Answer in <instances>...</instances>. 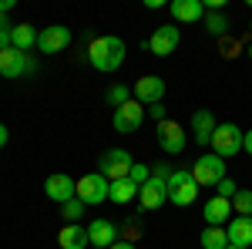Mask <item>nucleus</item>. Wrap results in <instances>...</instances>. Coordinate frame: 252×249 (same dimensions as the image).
Instances as JSON below:
<instances>
[{
    "mask_svg": "<svg viewBox=\"0 0 252 249\" xmlns=\"http://www.w3.org/2000/svg\"><path fill=\"white\" fill-rule=\"evenodd\" d=\"M88 61L91 68L101 71V74H111L125 64V40L115 37V34H104V37H94L91 47H88Z\"/></svg>",
    "mask_w": 252,
    "mask_h": 249,
    "instance_id": "obj_1",
    "label": "nucleus"
},
{
    "mask_svg": "<svg viewBox=\"0 0 252 249\" xmlns=\"http://www.w3.org/2000/svg\"><path fill=\"white\" fill-rule=\"evenodd\" d=\"M131 165H135V158H131V152H125V148H108V152H101V158H97V172L104 175L108 182L128 178Z\"/></svg>",
    "mask_w": 252,
    "mask_h": 249,
    "instance_id": "obj_2",
    "label": "nucleus"
},
{
    "mask_svg": "<svg viewBox=\"0 0 252 249\" xmlns=\"http://www.w3.org/2000/svg\"><path fill=\"white\" fill-rule=\"evenodd\" d=\"M198 199V182L192 178L189 169H175L168 178V202L172 206H192Z\"/></svg>",
    "mask_w": 252,
    "mask_h": 249,
    "instance_id": "obj_3",
    "label": "nucleus"
},
{
    "mask_svg": "<svg viewBox=\"0 0 252 249\" xmlns=\"http://www.w3.org/2000/svg\"><path fill=\"white\" fill-rule=\"evenodd\" d=\"M242 138H246V132L239 128V125H232V121H225V125H219L212 135V152L219 155V158H232V155L242 152Z\"/></svg>",
    "mask_w": 252,
    "mask_h": 249,
    "instance_id": "obj_4",
    "label": "nucleus"
},
{
    "mask_svg": "<svg viewBox=\"0 0 252 249\" xmlns=\"http://www.w3.org/2000/svg\"><path fill=\"white\" fill-rule=\"evenodd\" d=\"M108 192H111V182L101 172H88L84 178H78V199L84 206H101V202H108Z\"/></svg>",
    "mask_w": 252,
    "mask_h": 249,
    "instance_id": "obj_5",
    "label": "nucleus"
},
{
    "mask_svg": "<svg viewBox=\"0 0 252 249\" xmlns=\"http://www.w3.org/2000/svg\"><path fill=\"white\" fill-rule=\"evenodd\" d=\"M34 71H37V61L31 58V54H24V51H14V47L0 51V74H3V77L17 81V77L34 74Z\"/></svg>",
    "mask_w": 252,
    "mask_h": 249,
    "instance_id": "obj_6",
    "label": "nucleus"
},
{
    "mask_svg": "<svg viewBox=\"0 0 252 249\" xmlns=\"http://www.w3.org/2000/svg\"><path fill=\"white\" fill-rule=\"evenodd\" d=\"M189 172H192V178L198 185H219V182L225 178V158H219L215 152H209V155H202Z\"/></svg>",
    "mask_w": 252,
    "mask_h": 249,
    "instance_id": "obj_7",
    "label": "nucleus"
},
{
    "mask_svg": "<svg viewBox=\"0 0 252 249\" xmlns=\"http://www.w3.org/2000/svg\"><path fill=\"white\" fill-rule=\"evenodd\" d=\"M145 105H138L135 98L128 101V105H121V108H115V115H111V125H115L118 135H131L141 128V121H145Z\"/></svg>",
    "mask_w": 252,
    "mask_h": 249,
    "instance_id": "obj_8",
    "label": "nucleus"
},
{
    "mask_svg": "<svg viewBox=\"0 0 252 249\" xmlns=\"http://www.w3.org/2000/svg\"><path fill=\"white\" fill-rule=\"evenodd\" d=\"M44 195L51 199V202H71V199H78V178H71L67 172H54L47 175V182H44Z\"/></svg>",
    "mask_w": 252,
    "mask_h": 249,
    "instance_id": "obj_9",
    "label": "nucleus"
},
{
    "mask_svg": "<svg viewBox=\"0 0 252 249\" xmlns=\"http://www.w3.org/2000/svg\"><path fill=\"white\" fill-rule=\"evenodd\" d=\"M185 145H189V135H185V128L178 125V121H161L158 125V148L165 155H178V152H185Z\"/></svg>",
    "mask_w": 252,
    "mask_h": 249,
    "instance_id": "obj_10",
    "label": "nucleus"
},
{
    "mask_svg": "<svg viewBox=\"0 0 252 249\" xmlns=\"http://www.w3.org/2000/svg\"><path fill=\"white\" fill-rule=\"evenodd\" d=\"M178 44H182V31L175 24H161V27H155V34L148 37V51L155 58H168Z\"/></svg>",
    "mask_w": 252,
    "mask_h": 249,
    "instance_id": "obj_11",
    "label": "nucleus"
},
{
    "mask_svg": "<svg viewBox=\"0 0 252 249\" xmlns=\"http://www.w3.org/2000/svg\"><path fill=\"white\" fill-rule=\"evenodd\" d=\"M67 44H71V31L61 27V24H51V27H44L37 34V51L40 54H61Z\"/></svg>",
    "mask_w": 252,
    "mask_h": 249,
    "instance_id": "obj_12",
    "label": "nucleus"
},
{
    "mask_svg": "<svg viewBox=\"0 0 252 249\" xmlns=\"http://www.w3.org/2000/svg\"><path fill=\"white\" fill-rule=\"evenodd\" d=\"M138 202H141V212L145 209H161V206L168 202V182L152 175V178L138 189Z\"/></svg>",
    "mask_w": 252,
    "mask_h": 249,
    "instance_id": "obj_13",
    "label": "nucleus"
},
{
    "mask_svg": "<svg viewBox=\"0 0 252 249\" xmlns=\"http://www.w3.org/2000/svg\"><path fill=\"white\" fill-rule=\"evenodd\" d=\"M131 95H135L138 105H158V101L165 98V81H161L158 74H145V77L135 81Z\"/></svg>",
    "mask_w": 252,
    "mask_h": 249,
    "instance_id": "obj_14",
    "label": "nucleus"
},
{
    "mask_svg": "<svg viewBox=\"0 0 252 249\" xmlns=\"http://www.w3.org/2000/svg\"><path fill=\"white\" fill-rule=\"evenodd\" d=\"M235 215L232 209V199H222V195H215V199H209L205 206H202V219L209 222V226H229V219Z\"/></svg>",
    "mask_w": 252,
    "mask_h": 249,
    "instance_id": "obj_15",
    "label": "nucleus"
},
{
    "mask_svg": "<svg viewBox=\"0 0 252 249\" xmlns=\"http://www.w3.org/2000/svg\"><path fill=\"white\" fill-rule=\"evenodd\" d=\"M58 246H61V249H91L88 226H81V222H67V226H61Z\"/></svg>",
    "mask_w": 252,
    "mask_h": 249,
    "instance_id": "obj_16",
    "label": "nucleus"
},
{
    "mask_svg": "<svg viewBox=\"0 0 252 249\" xmlns=\"http://www.w3.org/2000/svg\"><path fill=\"white\" fill-rule=\"evenodd\" d=\"M168 10H172V20H178V24H198V20H205V3L202 0H172Z\"/></svg>",
    "mask_w": 252,
    "mask_h": 249,
    "instance_id": "obj_17",
    "label": "nucleus"
},
{
    "mask_svg": "<svg viewBox=\"0 0 252 249\" xmlns=\"http://www.w3.org/2000/svg\"><path fill=\"white\" fill-rule=\"evenodd\" d=\"M88 236H91V246H97V249H108L121 239V232H118V226L111 219H94L88 226Z\"/></svg>",
    "mask_w": 252,
    "mask_h": 249,
    "instance_id": "obj_18",
    "label": "nucleus"
},
{
    "mask_svg": "<svg viewBox=\"0 0 252 249\" xmlns=\"http://www.w3.org/2000/svg\"><path fill=\"white\" fill-rule=\"evenodd\" d=\"M225 236H229V246L252 249V215H232L225 226Z\"/></svg>",
    "mask_w": 252,
    "mask_h": 249,
    "instance_id": "obj_19",
    "label": "nucleus"
},
{
    "mask_svg": "<svg viewBox=\"0 0 252 249\" xmlns=\"http://www.w3.org/2000/svg\"><path fill=\"white\" fill-rule=\"evenodd\" d=\"M215 128H219V121L212 118L209 108H198V111L192 115V138L198 142V145H212Z\"/></svg>",
    "mask_w": 252,
    "mask_h": 249,
    "instance_id": "obj_20",
    "label": "nucleus"
},
{
    "mask_svg": "<svg viewBox=\"0 0 252 249\" xmlns=\"http://www.w3.org/2000/svg\"><path fill=\"white\" fill-rule=\"evenodd\" d=\"M10 47L31 54V51L37 47V31H34L31 24H14V31H10Z\"/></svg>",
    "mask_w": 252,
    "mask_h": 249,
    "instance_id": "obj_21",
    "label": "nucleus"
},
{
    "mask_svg": "<svg viewBox=\"0 0 252 249\" xmlns=\"http://www.w3.org/2000/svg\"><path fill=\"white\" fill-rule=\"evenodd\" d=\"M138 199V185L131 178H118L111 182V192H108V202H115V206H125V202H131Z\"/></svg>",
    "mask_w": 252,
    "mask_h": 249,
    "instance_id": "obj_22",
    "label": "nucleus"
},
{
    "mask_svg": "<svg viewBox=\"0 0 252 249\" xmlns=\"http://www.w3.org/2000/svg\"><path fill=\"white\" fill-rule=\"evenodd\" d=\"M202 24H205V31H209L212 37H229V27H232L222 10H205V20H202Z\"/></svg>",
    "mask_w": 252,
    "mask_h": 249,
    "instance_id": "obj_23",
    "label": "nucleus"
},
{
    "mask_svg": "<svg viewBox=\"0 0 252 249\" xmlns=\"http://www.w3.org/2000/svg\"><path fill=\"white\" fill-rule=\"evenodd\" d=\"M198 243H202V249H229V236L222 226H209V229H202Z\"/></svg>",
    "mask_w": 252,
    "mask_h": 249,
    "instance_id": "obj_24",
    "label": "nucleus"
},
{
    "mask_svg": "<svg viewBox=\"0 0 252 249\" xmlns=\"http://www.w3.org/2000/svg\"><path fill=\"white\" fill-rule=\"evenodd\" d=\"M232 209H235V215H252V192L249 189H239L232 195Z\"/></svg>",
    "mask_w": 252,
    "mask_h": 249,
    "instance_id": "obj_25",
    "label": "nucleus"
},
{
    "mask_svg": "<svg viewBox=\"0 0 252 249\" xmlns=\"http://www.w3.org/2000/svg\"><path fill=\"white\" fill-rule=\"evenodd\" d=\"M131 88H125V84H115V88H108V105L111 108H121V105H128L131 101Z\"/></svg>",
    "mask_w": 252,
    "mask_h": 249,
    "instance_id": "obj_26",
    "label": "nucleus"
},
{
    "mask_svg": "<svg viewBox=\"0 0 252 249\" xmlns=\"http://www.w3.org/2000/svg\"><path fill=\"white\" fill-rule=\"evenodd\" d=\"M84 209H88V206H84L81 199H71V202H64V206H61V215H64L67 222H78L81 215H84Z\"/></svg>",
    "mask_w": 252,
    "mask_h": 249,
    "instance_id": "obj_27",
    "label": "nucleus"
},
{
    "mask_svg": "<svg viewBox=\"0 0 252 249\" xmlns=\"http://www.w3.org/2000/svg\"><path fill=\"white\" fill-rule=\"evenodd\" d=\"M128 178H131L138 189H141V185H145V182L152 178V169H148L145 162H135V165H131V172H128Z\"/></svg>",
    "mask_w": 252,
    "mask_h": 249,
    "instance_id": "obj_28",
    "label": "nucleus"
},
{
    "mask_svg": "<svg viewBox=\"0 0 252 249\" xmlns=\"http://www.w3.org/2000/svg\"><path fill=\"white\" fill-rule=\"evenodd\" d=\"M235 192H239V185H235V182L229 178V175H225V178H222V182L215 185V195H222V199H232Z\"/></svg>",
    "mask_w": 252,
    "mask_h": 249,
    "instance_id": "obj_29",
    "label": "nucleus"
},
{
    "mask_svg": "<svg viewBox=\"0 0 252 249\" xmlns=\"http://www.w3.org/2000/svg\"><path fill=\"white\" fill-rule=\"evenodd\" d=\"M148 115L161 125V121H165V105H161V101H158V105H148Z\"/></svg>",
    "mask_w": 252,
    "mask_h": 249,
    "instance_id": "obj_30",
    "label": "nucleus"
},
{
    "mask_svg": "<svg viewBox=\"0 0 252 249\" xmlns=\"http://www.w3.org/2000/svg\"><path fill=\"white\" fill-rule=\"evenodd\" d=\"M235 51H239V44L229 40V37H222V54H225V58H235Z\"/></svg>",
    "mask_w": 252,
    "mask_h": 249,
    "instance_id": "obj_31",
    "label": "nucleus"
},
{
    "mask_svg": "<svg viewBox=\"0 0 252 249\" xmlns=\"http://www.w3.org/2000/svg\"><path fill=\"white\" fill-rule=\"evenodd\" d=\"M10 31H14V27H3V31H0V51L10 47Z\"/></svg>",
    "mask_w": 252,
    "mask_h": 249,
    "instance_id": "obj_32",
    "label": "nucleus"
},
{
    "mask_svg": "<svg viewBox=\"0 0 252 249\" xmlns=\"http://www.w3.org/2000/svg\"><path fill=\"white\" fill-rule=\"evenodd\" d=\"M108 249H135V243H128V239H118L115 246H108Z\"/></svg>",
    "mask_w": 252,
    "mask_h": 249,
    "instance_id": "obj_33",
    "label": "nucleus"
},
{
    "mask_svg": "<svg viewBox=\"0 0 252 249\" xmlns=\"http://www.w3.org/2000/svg\"><path fill=\"white\" fill-rule=\"evenodd\" d=\"M145 7H148V10H161V7H165V0H145Z\"/></svg>",
    "mask_w": 252,
    "mask_h": 249,
    "instance_id": "obj_34",
    "label": "nucleus"
},
{
    "mask_svg": "<svg viewBox=\"0 0 252 249\" xmlns=\"http://www.w3.org/2000/svg\"><path fill=\"white\" fill-rule=\"evenodd\" d=\"M7 138H10V132H7V125H3V121H0V148H3V145H7Z\"/></svg>",
    "mask_w": 252,
    "mask_h": 249,
    "instance_id": "obj_35",
    "label": "nucleus"
},
{
    "mask_svg": "<svg viewBox=\"0 0 252 249\" xmlns=\"http://www.w3.org/2000/svg\"><path fill=\"white\" fill-rule=\"evenodd\" d=\"M242 148H246V152L252 155V128H249V132H246V138H242Z\"/></svg>",
    "mask_w": 252,
    "mask_h": 249,
    "instance_id": "obj_36",
    "label": "nucleus"
},
{
    "mask_svg": "<svg viewBox=\"0 0 252 249\" xmlns=\"http://www.w3.org/2000/svg\"><path fill=\"white\" fill-rule=\"evenodd\" d=\"M0 10L7 14V10H14V0H0Z\"/></svg>",
    "mask_w": 252,
    "mask_h": 249,
    "instance_id": "obj_37",
    "label": "nucleus"
},
{
    "mask_svg": "<svg viewBox=\"0 0 252 249\" xmlns=\"http://www.w3.org/2000/svg\"><path fill=\"white\" fill-rule=\"evenodd\" d=\"M3 27H14V24H10V20H7V14L0 10V31H3Z\"/></svg>",
    "mask_w": 252,
    "mask_h": 249,
    "instance_id": "obj_38",
    "label": "nucleus"
},
{
    "mask_svg": "<svg viewBox=\"0 0 252 249\" xmlns=\"http://www.w3.org/2000/svg\"><path fill=\"white\" fill-rule=\"evenodd\" d=\"M246 54H249V58H252V44H249V51H246Z\"/></svg>",
    "mask_w": 252,
    "mask_h": 249,
    "instance_id": "obj_39",
    "label": "nucleus"
},
{
    "mask_svg": "<svg viewBox=\"0 0 252 249\" xmlns=\"http://www.w3.org/2000/svg\"><path fill=\"white\" fill-rule=\"evenodd\" d=\"M229 249H246V246H229Z\"/></svg>",
    "mask_w": 252,
    "mask_h": 249,
    "instance_id": "obj_40",
    "label": "nucleus"
},
{
    "mask_svg": "<svg viewBox=\"0 0 252 249\" xmlns=\"http://www.w3.org/2000/svg\"><path fill=\"white\" fill-rule=\"evenodd\" d=\"M246 3H249V10H252V0H246Z\"/></svg>",
    "mask_w": 252,
    "mask_h": 249,
    "instance_id": "obj_41",
    "label": "nucleus"
},
{
    "mask_svg": "<svg viewBox=\"0 0 252 249\" xmlns=\"http://www.w3.org/2000/svg\"><path fill=\"white\" fill-rule=\"evenodd\" d=\"M91 249H97V246H91Z\"/></svg>",
    "mask_w": 252,
    "mask_h": 249,
    "instance_id": "obj_42",
    "label": "nucleus"
},
{
    "mask_svg": "<svg viewBox=\"0 0 252 249\" xmlns=\"http://www.w3.org/2000/svg\"><path fill=\"white\" fill-rule=\"evenodd\" d=\"M249 27H252V24H249Z\"/></svg>",
    "mask_w": 252,
    "mask_h": 249,
    "instance_id": "obj_43",
    "label": "nucleus"
}]
</instances>
